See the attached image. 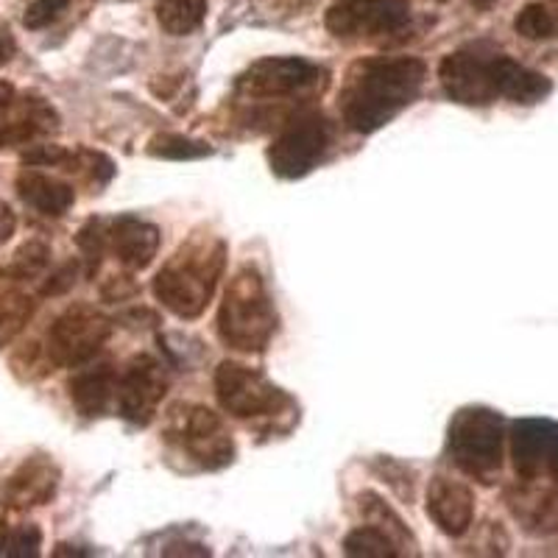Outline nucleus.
<instances>
[{
    "instance_id": "33",
    "label": "nucleus",
    "mask_w": 558,
    "mask_h": 558,
    "mask_svg": "<svg viewBox=\"0 0 558 558\" xmlns=\"http://www.w3.org/2000/svg\"><path fill=\"white\" fill-rule=\"evenodd\" d=\"M14 98H17V96H14V87H12V84H9V82H0V109L9 107V104H12Z\"/></svg>"
},
{
    "instance_id": "13",
    "label": "nucleus",
    "mask_w": 558,
    "mask_h": 558,
    "mask_svg": "<svg viewBox=\"0 0 558 558\" xmlns=\"http://www.w3.org/2000/svg\"><path fill=\"white\" fill-rule=\"evenodd\" d=\"M511 456H514L517 475L525 481H539L542 475L558 481V425L525 418L514 427Z\"/></svg>"
},
{
    "instance_id": "3",
    "label": "nucleus",
    "mask_w": 558,
    "mask_h": 558,
    "mask_svg": "<svg viewBox=\"0 0 558 558\" xmlns=\"http://www.w3.org/2000/svg\"><path fill=\"white\" fill-rule=\"evenodd\" d=\"M216 324L223 347L243 352V355L266 352L268 343L277 336L279 318L271 293L257 268L243 266L229 279Z\"/></svg>"
},
{
    "instance_id": "17",
    "label": "nucleus",
    "mask_w": 558,
    "mask_h": 558,
    "mask_svg": "<svg viewBox=\"0 0 558 558\" xmlns=\"http://www.w3.org/2000/svg\"><path fill=\"white\" fill-rule=\"evenodd\" d=\"M492 78H495L497 98L514 104H539L553 93V82L536 70L514 62L511 57L492 53Z\"/></svg>"
},
{
    "instance_id": "16",
    "label": "nucleus",
    "mask_w": 558,
    "mask_h": 558,
    "mask_svg": "<svg viewBox=\"0 0 558 558\" xmlns=\"http://www.w3.org/2000/svg\"><path fill=\"white\" fill-rule=\"evenodd\" d=\"M57 126L59 118L51 104H45L43 98H14L9 107L0 109V148L26 146Z\"/></svg>"
},
{
    "instance_id": "32",
    "label": "nucleus",
    "mask_w": 558,
    "mask_h": 558,
    "mask_svg": "<svg viewBox=\"0 0 558 558\" xmlns=\"http://www.w3.org/2000/svg\"><path fill=\"white\" fill-rule=\"evenodd\" d=\"M14 51H17V48H14L12 34H9V32H0V64H7L9 59L14 57Z\"/></svg>"
},
{
    "instance_id": "28",
    "label": "nucleus",
    "mask_w": 558,
    "mask_h": 558,
    "mask_svg": "<svg viewBox=\"0 0 558 558\" xmlns=\"http://www.w3.org/2000/svg\"><path fill=\"white\" fill-rule=\"evenodd\" d=\"M48 263H51V252H48V246L39 241H32V243H26L23 248H17L12 266H9L7 271H12L14 277L23 279V282H28V279L43 277V271L48 268Z\"/></svg>"
},
{
    "instance_id": "11",
    "label": "nucleus",
    "mask_w": 558,
    "mask_h": 558,
    "mask_svg": "<svg viewBox=\"0 0 558 558\" xmlns=\"http://www.w3.org/2000/svg\"><path fill=\"white\" fill-rule=\"evenodd\" d=\"M168 393V375L151 355H137L118 377V411L132 425H148Z\"/></svg>"
},
{
    "instance_id": "10",
    "label": "nucleus",
    "mask_w": 558,
    "mask_h": 558,
    "mask_svg": "<svg viewBox=\"0 0 558 558\" xmlns=\"http://www.w3.org/2000/svg\"><path fill=\"white\" fill-rule=\"evenodd\" d=\"M411 23L408 0H338L327 9L324 26L332 37L368 39L391 37Z\"/></svg>"
},
{
    "instance_id": "7",
    "label": "nucleus",
    "mask_w": 558,
    "mask_h": 558,
    "mask_svg": "<svg viewBox=\"0 0 558 558\" xmlns=\"http://www.w3.org/2000/svg\"><path fill=\"white\" fill-rule=\"evenodd\" d=\"M166 438L202 470H223L235 461V441L223 427V418L204 405L173 408Z\"/></svg>"
},
{
    "instance_id": "20",
    "label": "nucleus",
    "mask_w": 558,
    "mask_h": 558,
    "mask_svg": "<svg viewBox=\"0 0 558 558\" xmlns=\"http://www.w3.org/2000/svg\"><path fill=\"white\" fill-rule=\"evenodd\" d=\"M59 486V470L48 458H32L9 481V500L20 508L43 506Z\"/></svg>"
},
{
    "instance_id": "21",
    "label": "nucleus",
    "mask_w": 558,
    "mask_h": 558,
    "mask_svg": "<svg viewBox=\"0 0 558 558\" xmlns=\"http://www.w3.org/2000/svg\"><path fill=\"white\" fill-rule=\"evenodd\" d=\"M34 313V299L23 291V279L0 271V347L12 341Z\"/></svg>"
},
{
    "instance_id": "31",
    "label": "nucleus",
    "mask_w": 558,
    "mask_h": 558,
    "mask_svg": "<svg viewBox=\"0 0 558 558\" xmlns=\"http://www.w3.org/2000/svg\"><path fill=\"white\" fill-rule=\"evenodd\" d=\"M14 229H17V218H14L12 207L7 202H0V246L12 241Z\"/></svg>"
},
{
    "instance_id": "29",
    "label": "nucleus",
    "mask_w": 558,
    "mask_h": 558,
    "mask_svg": "<svg viewBox=\"0 0 558 558\" xmlns=\"http://www.w3.org/2000/svg\"><path fill=\"white\" fill-rule=\"evenodd\" d=\"M70 0H28L26 12H23V26L28 32H39V28L51 26L68 12Z\"/></svg>"
},
{
    "instance_id": "4",
    "label": "nucleus",
    "mask_w": 558,
    "mask_h": 558,
    "mask_svg": "<svg viewBox=\"0 0 558 558\" xmlns=\"http://www.w3.org/2000/svg\"><path fill=\"white\" fill-rule=\"evenodd\" d=\"M447 447L458 470L483 483H492L502 466L506 422L492 408H463L452 416Z\"/></svg>"
},
{
    "instance_id": "12",
    "label": "nucleus",
    "mask_w": 558,
    "mask_h": 558,
    "mask_svg": "<svg viewBox=\"0 0 558 558\" xmlns=\"http://www.w3.org/2000/svg\"><path fill=\"white\" fill-rule=\"evenodd\" d=\"M438 78L447 98L463 107H488L497 101L492 57L477 51H456L438 64Z\"/></svg>"
},
{
    "instance_id": "19",
    "label": "nucleus",
    "mask_w": 558,
    "mask_h": 558,
    "mask_svg": "<svg viewBox=\"0 0 558 558\" xmlns=\"http://www.w3.org/2000/svg\"><path fill=\"white\" fill-rule=\"evenodd\" d=\"M70 400L76 405V411L82 416L96 418L101 413H107V408L112 405L114 397H118V375L109 363L101 366L84 368L78 372L73 380H70Z\"/></svg>"
},
{
    "instance_id": "25",
    "label": "nucleus",
    "mask_w": 558,
    "mask_h": 558,
    "mask_svg": "<svg viewBox=\"0 0 558 558\" xmlns=\"http://www.w3.org/2000/svg\"><path fill=\"white\" fill-rule=\"evenodd\" d=\"M343 553L347 556H363V558H391L402 556L400 547L388 539L386 533L375 525H363L357 531H352L343 539Z\"/></svg>"
},
{
    "instance_id": "2",
    "label": "nucleus",
    "mask_w": 558,
    "mask_h": 558,
    "mask_svg": "<svg viewBox=\"0 0 558 558\" xmlns=\"http://www.w3.org/2000/svg\"><path fill=\"white\" fill-rule=\"evenodd\" d=\"M227 268V243L218 235L196 232L177 248L151 282L157 302L177 318L193 322L207 311Z\"/></svg>"
},
{
    "instance_id": "22",
    "label": "nucleus",
    "mask_w": 558,
    "mask_h": 558,
    "mask_svg": "<svg viewBox=\"0 0 558 558\" xmlns=\"http://www.w3.org/2000/svg\"><path fill=\"white\" fill-rule=\"evenodd\" d=\"M511 506L531 533L558 531V488H527Z\"/></svg>"
},
{
    "instance_id": "15",
    "label": "nucleus",
    "mask_w": 558,
    "mask_h": 558,
    "mask_svg": "<svg viewBox=\"0 0 558 558\" xmlns=\"http://www.w3.org/2000/svg\"><path fill=\"white\" fill-rule=\"evenodd\" d=\"M427 517L436 527L452 539L463 536L475 520V495L472 488L456 477L436 475L427 483Z\"/></svg>"
},
{
    "instance_id": "23",
    "label": "nucleus",
    "mask_w": 558,
    "mask_h": 558,
    "mask_svg": "<svg viewBox=\"0 0 558 558\" xmlns=\"http://www.w3.org/2000/svg\"><path fill=\"white\" fill-rule=\"evenodd\" d=\"M157 23L171 37H187L202 28L207 17V0H157L154 3Z\"/></svg>"
},
{
    "instance_id": "9",
    "label": "nucleus",
    "mask_w": 558,
    "mask_h": 558,
    "mask_svg": "<svg viewBox=\"0 0 558 558\" xmlns=\"http://www.w3.org/2000/svg\"><path fill=\"white\" fill-rule=\"evenodd\" d=\"M112 332V322L89 305H73L53 322L48 332V357L57 366L78 368L101 352Z\"/></svg>"
},
{
    "instance_id": "5",
    "label": "nucleus",
    "mask_w": 558,
    "mask_h": 558,
    "mask_svg": "<svg viewBox=\"0 0 558 558\" xmlns=\"http://www.w3.org/2000/svg\"><path fill=\"white\" fill-rule=\"evenodd\" d=\"M330 84V73L299 57H266L238 78V96L248 101H311Z\"/></svg>"
},
{
    "instance_id": "6",
    "label": "nucleus",
    "mask_w": 558,
    "mask_h": 558,
    "mask_svg": "<svg viewBox=\"0 0 558 558\" xmlns=\"http://www.w3.org/2000/svg\"><path fill=\"white\" fill-rule=\"evenodd\" d=\"M336 143V123L316 109H302L268 146V166L282 179H302L324 162Z\"/></svg>"
},
{
    "instance_id": "8",
    "label": "nucleus",
    "mask_w": 558,
    "mask_h": 558,
    "mask_svg": "<svg viewBox=\"0 0 558 558\" xmlns=\"http://www.w3.org/2000/svg\"><path fill=\"white\" fill-rule=\"evenodd\" d=\"M216 397L223 411L235 418L279 416L293 408L291 397L274 386L263 372L235 361H223L216 368Z\"/></svg>"
},
{
    "instance_id": "1",
    "label": "nucleus",
    "mask_w": 558,
    "mask_h": 558,
    "mask_svg": "<svg viewBox=\"0 0 558 558\" xmlns=\"http://www.w3.org/2000/svg\"><path fill=\"white\" fill-rule=\"evenodd\" d=\"M427 68L416 57L363 59L347 73L341 118L349 132L372 134L416 101Z\"/></svg>"
},
{
    "instance_id": "14",
    "label": "nucleus",
    "mask_w": 558,
    "mask_h": 558,
    "mask_svg": "<svg viewBox=\"0 0 558 558\" xmlns=\"http://www.w3.org/2000/svg\"><path fill=\"white\" fill-rule=\"evenodd\" d=\"M104 238H107V252L114 254V260L132 271H143L151 266L159 252V241H162L159 229L137 216L104 221Z\"/></svg>"
},
{
    "instance_id": "18",
    "label": "nucleus",
    "mask_w": 558,
    "mask_h": 558,
    "mask_svg": "<svg viewBox=\"0 0 558 558\" xmlns=\"http://www.w3.org/2000/svg\"><path fill=\"white\" fill-rule=\"evenodd\" d=\"M17 196L28 207H34L37 213L51 218L64 216L76 204V191L68 182H62L57 177H48L43 171H34V168H26L17 177Z\"/></svg>"
},
{
    "instance_id": "27",
    "label": "nucleus",
    "mask_w": 558,
    "mask_h": 558,
    "mask_svg": "<svg viewBox=\"0 0 558 558\" xmlns=\"http://www.w3.org/2000/svg\"><path fill=\"white\" fill-rule=\"evenodd\" d=\"M514 28L520 37L525 39H550L558 34V20L556 14L550 12L542 3H527L514 20Z\"/></svg>"
},
{
    "instance_id": "26",
    "label": "nucleus",
    "mask_w": 558,
    "mask_h": 558,
    "mask_svg": "<svg viewBox=\"0 0 558 558\" xmlns=\"http://www.w3.org/2000/svg\"><path fill=\"white\" fill-rule=\"evenodd\" d=\"M148 154L162 159H202L213 154V148L207 143H198V140L182 137V134H159L148 143Z\"/></svg>"
},
{
    "instance_id": "24",
    "label": "nucleus",
    "mask_w": 558,
    "mask_h": 558,
    "mask_svg": "<svg viewBox=\"0 0 558 558\" xmlns=\"http://www.w3.org/2000/svg\"><path fill=\"white\" fill-rule=\"evenodd\" d=\"M357 500H361V514H363V520H366V525L380 527V531L386 533L388 539H391L397 547H405L408 542H413L411 533L405 531V522H402L400 517L393 514V511H391V508H388V502L383 500V497L372 495V492H363V495L357 497ZM413 545H416V542H413Z\"/></svg>"
},
{
    "instance_id": "30",
    "label": "nucleus",
    "mask_w": 558,
    "mask_h": 558,
    "mask_svg": "<svg viewBox=\"0 0 558 558\" xmlns=\"http://www.w3.org/2000/svg\"><path fill=\"white\" fill-rule=\"evenodd\" d=\"M73 277H76V266L70 263V266L59 268V271L53 274V277L45 279L43 293H45V296H57V293H64V291H68V288H73V282H76V279H73Z\"/></svg>"
}]
</instances>
